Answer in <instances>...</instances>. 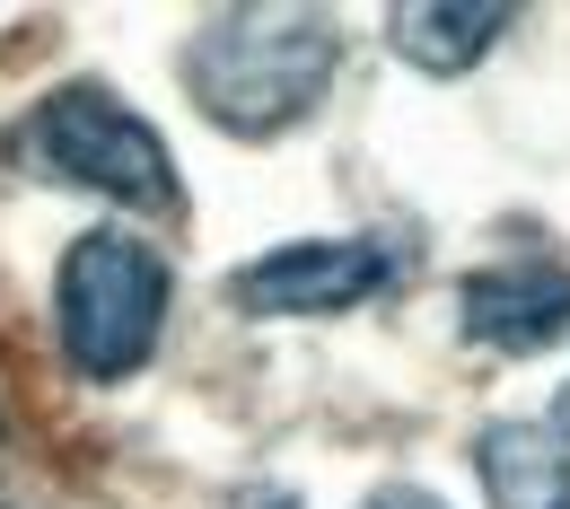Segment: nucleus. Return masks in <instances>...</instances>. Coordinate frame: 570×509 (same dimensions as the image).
<instances>
[{
	"label": "nucleus",
	"mask_w": 570,
	"mask_h": 509,
	"mask_svg": "<svg viewBox=\"0 0 570 509\" xmlns=\"http://www.w3.org/2000/svg\"><path fill=\"white\" fill-rule=\"evenodd\" d=\"M343 62V27L325 9H219L185 45V88L237 141H273L316 115L325 79Z\"/></svg>",
	"instance_id": "nucleus-1"
},
{
	"label": "nucleus",
	"mask_w": 570,
	"mask_h": 509,
	"mask_svg": "<svg viewBox=\"0 0 570 509\" xmlns=\"http://www.w3.org/2000/svg\"><path fill=\"white\" fill-rule=\"evenodd\" d=\"M9 149H18L36 176L115 194V203H132V212H176V203H185V194H176V167H167V141L149 133L115 88H97V79L53 88V97L9 133Z\"/></svg>",
	"instance_id": "nucleus-2"
},
{
	"label": "nucleus",
	"mask_w": 570,
	"mask_h": 509,
	"mask_svg": "<svg viewBox=\"0 0 570 509\" xmlns=\"http://www.w3.org/2000/svg\"><path fill=\"white\" fill-rule=\"evenodd\" d=\"M53 298H62V352L97 386L132 378L158 352V334H167V264L132 228H88L62 255Z\"/></svg>",
	"instance_id": "nucleus-3"
},
{
	"label": "nucleus",
	"mask_w": 570,
	"mask_h": 509,
	"mask_svg": "<svg viewBox=\"0 0 570 509\" xmlns=\"http://www.w3.org/2000/svg\"><path fill=\"white\" fill-rule=\"evenodd\" d=\"M386 246H368V237H298V246H273V255H255L228 298L246 307V316H334V307H360V298L386 291Z\"/></svg>",
	"instance_id": "nucleus-4"
},
{
	"label": "nucleus",
	"mask_w": 570,
	"mask_h": 509,
	"mask_svg": "<svg viewBox=\"0 0 570 509\" xmlns=\"http://www.w3.org/2000/svg\"><path fill=\"white\" fill-rule=\"evenodd\" d=\"M456 307H465V334L492 343V352H553L570 334V273L544 264V255L492 264L456 291Z\"/></svg>",
	"instance_id": "nucleus-5"
},
{
	"label": "nucleus",
	"mask_w": 570,
	"mask_h": 509,
	"mask_svg": "<svg viewBox=\"0 0 570 509\" xmlns=\"http://www.w3.org/2000/svg\"><path fill=\"white\" fill-rule=\"evenodd\" d=\"M474 474L492 509H570V439L544 422H492L474 439Z\"/></svg>",
	"instance_id": "nucleus-6"
},
{
	"label": "nucleus",
	"mask_w": 570,
	"mask_h": 509,
	"mask_svg": "<svg viewBox=\"0 0 570 509\" xmlns=\"http://www.w3.org/2000/svg\"><path fill=\"white\" fill-rule=\"evenodd\" d=\"M500 27H509L500 0H404V9L386 18L395 53H404L413 71H474L500 45Z\"/></svg>",
	"instance_id": "nucleus-7"
},
{
	"label": "nucleus",
	"mask_w": 570,
	"mask_h": 509,
	"mask_svg": "<svg viewBox=\"0 0 570 509\" xmlns=\"http://www.w3.org/2000/svg\"><path fill=\"white\" fill-rule=\"evenodd\" d=\"M368 509H439V501H430V492H413V483H386Z\"/></svg>",
	"instance_id": "nucleus-8"
},
{
	"label": "nucleus",
	"mask_w": 570,
	"mask_h": 509,
	"mask_svg": "<svg viewBox=\"0 0 570 509\" xmlns=\"http://www.w3.org/2000/svg\"><path fill=\"white\" fill-rule=\"evenodd\" d=\"M562 431H570V386H562Z\"/></svg>",
	"instance_id": "nucleus-9"
}]
</instances>
